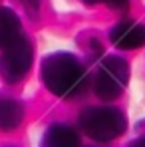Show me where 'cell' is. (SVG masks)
Wrapping results in <instances>:
<instances>
[{"mask_svg": "<svg viewBox=\"0 0 145 147\" xmlns=\"http://www.w3.org/2000/svg\"><path fill=\"white\" fill-rule=\"evenodd\" d=\"M42 82L60 98H78L88 90V72L70 52H54L42 62Z\"/></svg>", "mask_w": 145, "mask_h": 147, "instance_id": "obj_1", "label": "cell"}, {"mask_svg": "<svg viewBox=\"0 0 145 147\" xmlns=\"http://www.w3.org/2000/svg\"><path fill=\"white\" fill-rule=\"evenodd\" d=\"M80 129L92 137L94 141L107 143L123 135L127 129V119L123 111L113 105H99V107H88L78 117Z\"/></svg>", "mask_w": 145, "mask_h": 147, "instance_id": "obj_2", "label": "cell"}, {"mask_svg": "<svg viewBox=\"0 0 145 147\" xmlns=\"http://www.w3.org/2000/svg\"><path fill=\"white\" fill-rule=\"evenodd\" d=\"M129 82V64L121 56H105L96 70L94 92L99 99L111 101L119 98Z\"/></svg>", "mask_w": 145, "mask_h": 147, "instance_id": "obj_3", "label": "cell"}, {"mask_svg": "<svg viewBox=\"0 0 145 147\" xmlns=\"http://www.w3.org/2000/svg\"><path fill=\"white\" fill-rule=\"evenodd\" d=\"M34 62V46L26 36H18L12 44L2 48L0 54V78L6 84H18L30 72Z\"/></svg>", "mask_w": 145, "mask_h": 147, "instance_id": "obj_4", "label": "cell"}, {"mask_svg": "<svg viewBox=\"0 0 145 147\" xmlns=\"http://www.w3.org/2000/svg\"><path fill=\"white\" fill-rule=\"evenodd\" d=\"M109 40L119 50H137L145 46V26L135 20H121L109 30Z\"/></svg>", "mask_w": 145, "mask_h": 147, "instance_id": "obj_5", "label": "cell"}, {"mask_svg": "<svg viewBox=\"0 0 145 147\" xmlns=\"http://www.w3.org/2000/svg\"><path fill=\"white\" fill-rule=\"evenodd\" d=\"M24 119V105L16 98L0 96V129L2 131H14L22 125Z\"/></svg>", "mask_w": 145, "mask_h": 147, "instance_id": "obj_6", "label": "cell"}, {"mask_svg": "<svg viewBox=\"0 0 145 147\" xmlns=\"http://www.w3.org/2000/svg\"><path fill=\"white\" fill-rule=\"evenodd\" d=\"M46 147H82V137L72 125L66 123H54L46 131Z\"/></svg>", "mask_w": 145, "mask_h": 147, "instance_id": "obj_7", "label": "cell"}, {"mask_svg": "<svg viewBox=\"0 0 145 147\" xmlns=\"http://www.w3.org/2000/svg\"><path fill=\"white\" fill-rule=\"evenodd\" d=\"M20 36V18L14 10L0 6V50L12 44Z\"/></svg>", "mask_w": 145, "mask_h": 147, "instance_id": "obj_8", "label": "cell"}, {"mask_svg": "<svg viewBox=\"0 0 145 147\" xmlns=\"http://www.w3.org/2000/svg\"><path fill=\"white\" fill-rule=\"evenodd\" d=\"M86 4H97V2H103V4H107L109 8H115V10H121V8H125L127 4H129V0H84Z\"/></svg>", "mask_w": 145, "mask_h": 147, "instance_id": "obj_9", "label": "cell"}, {"mask_svg": "<svg viewBox=\"0 0 145 147\" xmlns=\"http://www.w3.org/2000/svg\"><path fill=\"white\" fill-rule=\"evenodd\" d=\"M22 4L26 6V10L32 14V12H38V6H40V0H22Z\"/></svg>", "mask_w": 145, "mask_h": 147, "instance_id": "obj_10", "label": "cell"}, {"mask_svg": "<svg viewBox=\"0 0 145 147\" xmlns=\"http://www.w3.org/2000/svg\"><path fill=\"white\" fill-rule=\"evenodd\" d=\"M129 147H145V135L137 137V139H133V141L129 143Z\"/></svg>", "mask_w": 145, "mask_h": 147, "instance_id": "obj_11", "label": "cell"}]
</instances>
